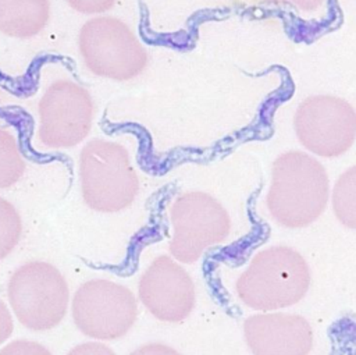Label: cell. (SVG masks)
Returning a JSON list of instances; mask_svg holds the SVG:
<instances>
[{"label": "cell", "mask_w": 356, "mask_h": 355, "mask_svg": "<svg viewBox=\"0 0 356 355\" xmlns=\"http://www.w3.org/2000/svg\"><path fill=\"white\" fill-rule=\"evenodd\" d=\"M0 355H53L44 345L32 340H14L0 348Z\"/></svg>", "instance_id": "obj_16"}, {"label": "cell", "mask_w": 356, "mask_h": 355, "mask_svg": "<svg viewBox=\"0 0 356 355\" xmlns=\"http://www.w3.org/2000/svg\"><path fill=\"white\" fill-rule=\"evenodd\" d=\"M8 305L18 322L33 331L56 327L65 316L70 290L60 270L42 260L28 262L11 274Z\"/></svg>", "instance_id": "obj_4"}, {"label": "cell", "mask_w": 356, "mask_h": 355, "mask_svg": "<svg viewBox=\"0 0 356 355\" xmlns=\"http://www.w3.org/2000/svg\"><path fill=\"white\" fill-rule=\"evenodd\" d=\"M310 285V271L299 252L288 246L260 251L236 281L241 301L256 310H275L299 302Z\"/></svg>", "instance_id": "obj_2"}, {"label": "cell", "mask_w": 356, "mask_h": 355, "mask_svg": "<svg viewBox=\"0 0 356 355\" xmlns=\"http://www.w3.org/2000/svg\"><path fill=\"white\" fill-rule=\"evenodd\" d=\"M38 113L40 143L53 149L71 148L83 141L90 131L93 102L81 85L58 79L44 90Z\"/></svg>", "instance_id": "obj_8"}, {"label": "cell", "mask_w": 356, "mask_h": 355, "mask_svg": "<svg viewBox=\"0 0 356 355\" xmlns=\"http://www.w3.org/2000/svg\"><path fill=\"white\" fill-rule=\"evenodd\" d=\"M139 298L159 320H184L195 305V285L191 276L170 256H159L139 281Z\"/></svg>", "instance_id": "obj_10"}, {"label": "cell", "mask_w": 356, "mask_h": 355, "mask_svg": "<svg viewBox=\"0 0 356 355\" xmlns=\"http://www.w3.org/2000/svg\"><path fill=\"white\" fill-rule=\"evenodd\" d=\"M49 0H0V32L26 39L38 35L49 22Z\"/></svg>", "instance_id": "obj_12"}, {"label": "cell", "mask_w": 356, "mask_h": 355, "mask_svg": "<svg viewBox=\"0 0 356 355\" xmlns=\"http://www.w3.org/2000/svg\"><path fill=\"white\" fill-rule=\"evenodd\" d=\"M75 11L83 14H97L113 7L115 0H65Z\"/></svg>", "instance_id": "obj_17"}, {"label": "cell", "mask_w": 356, "mask_h": 355, "mask_svg": "<svg viewBox=\"0 0 356 355\" xmlns=\"http://www.w3.org/2000/svg\"><path fill=\"white\" fill-rule=\"evenodd\" d=\"M79 180L85 203L97 212H120L138 192V177L128 152L115 142L93 139L83 146Z\"/></svg>", "instance_id": "obj_3"}, {"label": "cell", "mask_w": 356, "mask_h": 355, "mask_svg": "<svg viewBox=\"0 0 356 355\" xmlns=\"http://www.w3.org/2000/svg\"><path fill=\"white\" fill-rule=\"evenodd\" d=\"M267 1H274V3H288V4H293L296 6L300 10H306V11H310V10H314L317 8L323 0H267Z\"/></svg>", "instance_id": "obj_21"}, {"label": "cell", "mask_w": 356, "mask_h": 355, "mask_svg": "<svg viewBox=\"0 0 356 355\" xmlns=\"http://www.w3.org/2000/svg\"><path fill=\"white\" fill-rule=\"evenodd\" d=\"M14 330V320L10 309L0 299V347L10 338Z\"/></svg>", "instance_id": "obj_18"}, {"label": "cell", "mask_w": 356, "mask_h": 355, "mask_svg": "<svg viewBox=\"0 0 356 355\" xmlns=\"http://www.w3.org/2000/svg\"><path fill=\"white\" fill-rule=\"evenodd\" d=\"M328 200V175L316 159L292 150L273 164L267 207L278 224L298 228L313 223Z\"/></svg>", "instance_id": "obj_1"}, {"label": "cell", "mask_w": 356, "mask_h": 355, "mask_svg": "<svg viewBox=\"0 0 356 355\" xmlns=\"http://www.w3.org/2000/svg\"><path fill=\"white\" fill-rule=\"evenodd\" d=\"M170 216L174 228L170 252L182 263L197 260L209 246L222 242L229 234L227 210L204 192L195 191L178 196Z\"/></svg>", "instance_id": "obj_6"}, {"label": "cell", "mask_w": 356, "mask_h": 355, "mask_svg": "<svg viewBox=\"0 0 356 355\" xmlns=\"http://www.w3.org/2000/svg\"><path fill=\"white\" fill-rule=\"evenodd\" d=\"M22 234V220L15 206L0 196V260L18 245Z\"/></svg>", "instance_id": "obj_15"}, {"label": "cell", "mask_w": 356, "mask_h": 355, "mask_svg": "<svg viewBox=\"0 0 356 355\" xmlns=\"http://www.w3.org/2000/svg\"><path fill=\"white\" fill-rule=\"evenodd\" d=\"M293 124L300 143L323 157L341 156L355 141L353 107L331 95L307 97L298 107Z\"/></svg>", "instance_id": "obj_9"}, {"label": "cell", "mask_w": 356, "mask_h": 355, "mask_svg": "<svg viewBox=\"0 0 356 355\" xmlns=\"http://www.w3.org/2000/svg\"><path fill=\"white\" fill-rule=\"evenodd\" d=\"M71 312L75 326L85 336L114 340L134 326L138 305L127 287L108 280H90L76 290Z\"/></svg>", "instance_id": "obj_7"}, {"label": "cell", "mask_w": 356, "mask_h": 355, "mask_svg": "<svg viewBox=\"0 0 356 355\" xmlns=\"http://www.w3.org/2000/svg\"><path fill=\"white\" fill-rule=\"evenodd\" d=\"M78 46L90 72L114 81L135 78L147 63V53L135 33L114 17H96L85 22Z\"/></svg>", "instance_id": "obj_5"}, {"label": "cell", "mask_w": 356, "mask_h": 355, "mask_svg": "<svg viewBox=\"0 0 356 355\" xmlns=\"http://www.w3.org/2000/svg\"><path fill=\"white\" fill-rule=\"evenodd\" d=\"M243 333L254 355H309L313 347V330L299 315H253L245 320Z\"/></svg>", "instance_id": "obj_11"}, {"label": "cell", "mask_w": 356, "mask_h": 355, "mask_svg": "<svg viewBox=\"0 0 356 355\" xmlns=\"http://www.w3.org/2000/svg\"><path fill=\"white\" fill-rule=\"evenodd\" d=\"M355 167L345 171L337 181L332 192V207L338 220L346 227L353 228L356 223L355 210Z\"/></svg>", "instance_id": "obj_14"}, {"label": "cell", "mask_w": 356, "mask_h": 355, "mask_svg": "<svg viewBox=\"0 0 356 355\" xmlns=\"http://www.w3.org/2000/svg\"><path fill=\"white\" fill-rule=\"evenodd\" d=\"M67 355H115L108 347L100 342H85L74 347Z\"/></svg>", "instance_id": "obj_19"}, {"label": "cell", "mask_w": 356, "mask_h": 355, "mask_svg": "<svg viewBox=\"0 0 356 355\" xmlns=\"http://www.w3.org/2000/svg\"><path fill=\"white\" fill-rule=\"evenodd\" d=\"M129 355H179V354L168 345L159 344V342H152V344H146V345L139 347L138 349H135Z\"/></svg>", "instance_id": "obj_20"}, {"label": "cell", "mask_w": 356, "mask_h": 355, "mask_svg": "<svg viewBox=\"0 0 356 355\" xmlns=\"http://www.w3.org/2000/svg\"><path fill=\"white\" fill-rule=\"evenodd\" d=\"M25 171V160L15 136L0 128V189L13 187Z\"/></svg>", "instance_id": "obj_13"}]
</instances>
